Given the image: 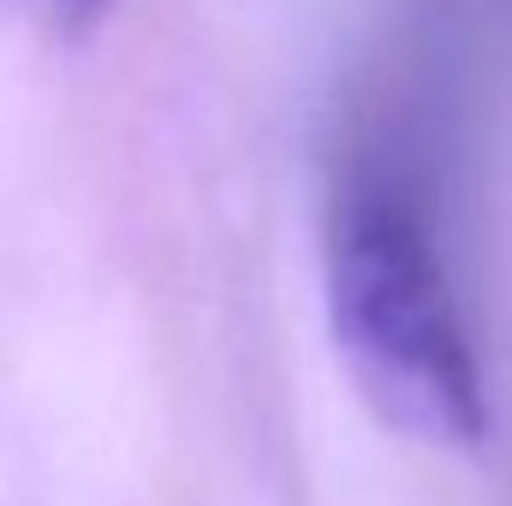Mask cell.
I'll return each instance as SVG.
<instances>
[{"label": "cell", "mask_w": 512, "mask_h": 506, "mask_svg": "<svg viewBox=\"0 0 512 506\" xmlns=\"http://www.w3.org/2000/svg\"><path fill=\"white\" fill-rule=\"evenodd\" d=\"M48 6V18L60 24V30H90L102 12H108V0H42Z\"/></svg>", "instance_id": "7a4b0ae2"}, {"label": "cell", "mask_w": 512, "mask_h": 506, "mask_svg": "<svg viewBox=\"0 0 512 506\" xmlns=\"http://www.w3.org/2000/svg\"><path fill=\"white\" fill-rule=\"evenodd\" d=\"M328 310L387 423L423 441L483 435V376L429 221L405 191L352 179L328 209Z\"/></svg>", "instance_id": "6da1fadb"}]
</instances>
